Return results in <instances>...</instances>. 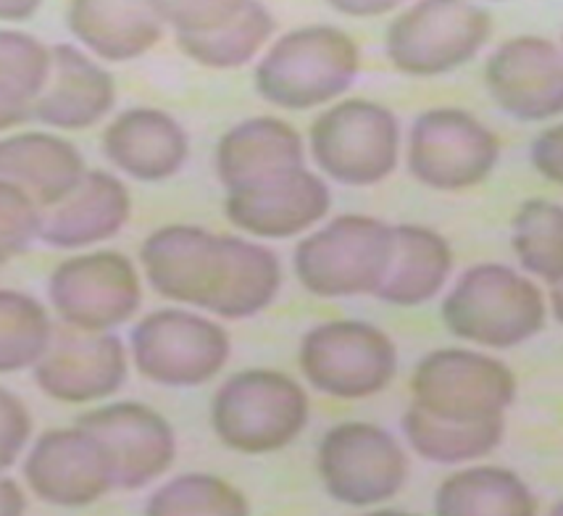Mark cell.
Here are the masks:
<instances>
[{
  "label": "cell",
  "instance_id": "cell-11",
  "mask_svg": "<svg viewBox=\"0 0 563 516\" xmlns=\"http://www.w3.org/2000/svg\"><path fill=\"white\" fill-rule=\"evenodd\" d=\"M156 11L179 48L211 69L245 66L274 32L269 9L253 0H164Z\"/></svg>",
  "mask_w": 563,
  "mask_h": 516
},
{
  "label": "cell",
  "instance_id": "cell-23",
  "mask_svg": "<svg viewBox=\"0 0 563 516\" xmlns=\"http://www.w3.org/2000/svg\"><path fill=\"white\" fill-rule=\"evenodd\" d=\"M82 177V153L69 140L48 132L0 140V183L22 190L40 211L69 196Z\"/></svg>",
  "mask_w": 563,
  "mask_h": 516
},
{
  "label": "cell",
  "instance_id": "cell-32",
  "mask_svg": "<svg viewBox=\"0 0 563 516\" xmlns=\"http://www.w3.org/2000/svg\"><path fill=\"white\" fill-rule=\"evenodd\" d=\"M51 74V48L24 32L0 30V92L35 106Z\"/></svg>",
  "mask_w": 563,
  "mask_h": 516
},
{
  "label": "cell",
  "instance_id": "cell-24",
  "mask_svg": "<svg viewBox=\"0 0 563 516\" xmlns=\"http://www.w3.org/2000/svg\"><path fill=\"white\" fill-rule=\"evenodd\" d=\"M303 138L274 117L232 127L217 145V174L227 193L303 166Z\"/></svg>",
  "mask_w": 563,
  "mask_h": 516
},
{
  "label": "cell",
  "instance_id": "cell-15",
  "mask_svg": "<svg viewBox=\"0 0 563 516\" xmlns=\"http://www.w3.org/2000/svg\"><path fill=\"white\" fill-rule=\"evenodd\" d=\"M79 430L90 432L113 466V482L122 491H140L172 466L177 438L156 408L122 400L100 406L77 419Z\"/></svg>",
  "mask_w": 563,
  "mask_h": 516
},
{
  "label": "cell",
  "instance_id": "cell-10",
  "mask_svg": "<svg viewBox=\"0 0 563 516\" xmlns=\"http://www.w3.org/2000/svg\"><path fill=\"white\" fill-rule=\"evenodd\" d=\"M300 369L334 398H368L390 385L398 369L393 340L366 321H327L306 332Z\"/></svg>",
  "mask_w": 563,
  "mask_h": 516
},
{
  "label": "cell",
  "instance_id": "cell-39",
  "mask_svg": "<svg viewBox=\"0 0 563 516\" xmlns=\"http://www.w3.org/2000/svg\"><path fill=\"white\" fill-rule=\"evenodd\" d=\"M338 9H345V11H372V13H377V11H390L393 9V3H382V6H368V3H364V6H355V3H338Z\"/></svg>",
  "mask_w": 563,
  "mask_h": 516
},
{
  "label": "cell",
  "instance_id": "cell-9",
  "mask_svg": "<svg viewBox=\"0 0 563 516\" xmlns=\"http://www.w3.org/2000/svg\"><path fill=\"white\" fill-rule=\"evenodd\" d=\"M132 359L145 380L166 387H196L209 382L230 359V334L217 321L161 308L132 330Z\"/></svg>",
  "mask_w": 563,
  "mask_h": 516
},
{
  "label": "cell",
  "instance_id": "cell-20",
  "mask_svg": "<svg viewBox=\"0 0 563 516\" xmlns=\"http://www.w3.org/2000/svg\"><path fill=\"white\" fill-rule=\"evenodd\" d=\"M132 213L130 190L109 172H85L69 196L40 211L37 238L53 248L106 243Z\"/></svg>",
  "mask_w": 563,
  "mask_h": 516
},
{
  "label": "cell",
  "instance_id": "cell-35",
  "mask_svg": "<svg viewBox=\"0 0 563 516\" xmlns=\"http://www.w3.org/2000/svg\"><path fill=\"white\" fill-rule=\"evenodd\" d=\"M563 127L555 124L551 130H545L542 135L534 138L532 143V164L548 183L561 185L563 183Z\"/></svg>",
  "mask_w": 563,
  "mask_h": 516
},
{
  "label": "cell",
  "instance_id": "cell-31",
  "mask_svg": "<svg viewBox=\"0 0 563 516\" xmlns=\"http://www.w3.org/2000/svg\"><path fill=\"white\" fill-rule=\"evenodd\" d=\"M145 516H251L245 495L213 474H183L147 501Z\"/></svg>",
  "mask_w": 563,
  "mask_h": 516
},
{
  "label": "cell",
  "instance_id": "cell-25",
  "mask_svg": "<svg viewBox=\"0 0 563 516\" xmlns=\"http://www.w3.org/2000/svg\"><path fill=\"white\" fill-rule=\"evenodd\" d=\"M71 35L106 62H132L164 35L156 3L137 0H79L66 13Z\"/></svg>",
  "mask_w": 563,
  "mask_h": 516
},
{
  "label": "cell",
  "instance_id": "cell-29",
  "mask_svg": "<svg viewBox=\"0 0 563 516\" xmlns=\"http://www.w3.org/2000/svg\"><path fill=\"white\" fill-rule=\"evenodd\" d=\"M563 211L559 204L545 198H532L516 211L511 224V243L519 264L538 274L551 290L561 287L563 253H561Z\"/></svg>",
  "mask_w": 563,
  "mask_h": 516
},
{
  "label": "cell",
  "instance_id": "cell-3",
  "mask_svg": "<svg viewBox=\"0 0 563 516\" xmlns=\"http://www.w3.org/2000/svg\"><path fill=\"white\" fill-rule=\"evenodd\" d=\"M358 74V45L338 26L287 32L256 66V90L279 109L306 111L343 96Z\"/></svg>",
  "mask_w": 563,
  "mask_h": 516
},
{
  "label": "cell",
  "instance_id": "cell-13",
  "mask_svg": "<svg viewBox=\"0 0 563 516\" xmlns=\"http://www.w3.org/2000/svg\"><path fill=\"white\" fill-rule=\"evenodd\" d=\"M51 304L64 325L85 332H111L135 317L143 287L135 264L117 251H96L64 261L51 274Z\"/></svg>",
  "mask_w": 563,
  "mask_h": 516
},
{
  "label": "cell",
  "instance_id": "cell-28",
  "mask_svg": "<svg viewBox=\"0 0 563 516\" xmlns=\"http://www.w3.org/2000/svg\"><path fill=\"white\" fill-rule=\"evenodd\" d=\"M503 419L485 425H448L424 417L411 406L404 414V432L413 451L438 464H459L495 451L503 440Z\"/></svg>",
  "mask_w": 563,
  "mask_h": 516
},
{
  "label": "cell",
  "instance_id": "cell-2",
  "mask_svg": "<svg viewBox=\"0 0 563 516\" xmlns=\"http://www.w3.org/2000/svg\"><path fill=\"white\" fill-rule=\"evenodd\" d=\"M545 295L525 274L503 264H479L442 300V319L455 338L482 348L521 345L545 327Z\"/></svg>",
  "mask_w": 563,
  "mask_h": 516
},
{
  "label": "cell",
  "instance_id": "cell-7",
  "mask_svg": "<svg viewBox=\"0 0 563 516\" xmlns=\"http://www.w3.org/2000/svg\"><path fill=\"white\" fill-rule=\"evenodd\" d=\"M490 13L472 3L427 0L411 6L387 30V56L411 77H438L472 62L490 40Z\"/></svg>",
  "mask_w": 563,
  "mask_h": 516
},
{
  "label": "cell",
  "instance_id": "cell-5",
  "mask_svg": "<svg viewBox=\"0 0 563 516\" xmlns=\"http://www.w3.org/2000/svg\"><path fill=\"white\" fill-rule=\"evenodd\" d=\"M411 408L448 425L500 421L514 404L516 380L503 361L464 348H442L419 361Z\"/></svg>",
  "mask_w": 563,
  "mask_h": 516
},
{
  "label": "cell",
  "instance_id": "cell-19",
  "mask_svg": "<svg viewBox=\"0 0 563 516\" xmlns=\"http://www.w3.org/2000/svg\"><path fill=\"white\" fill-rule=\"evenodd\" d=\"M330 187L308 169L282 172L256 185L227 193L224 211L240 230L266 240L292 238L327 217Z\"/></svg>",
  "mask_w": 563,
  "mask_h": 516
},
{
  "label": "cell",
  "instance_id": "cell-41",
  "mask_svg": "<svg viewBox=\"0 0 563 516\" xmlns=\"http://www.w3.org/2000/svg\"><path fill=\"white\" fill-rule=\"evenodd\" d=\"M561 514H563V508H561V506H555V508H553V514H551V516H561Z\"/></svg>",
  "mask_w": 563,
  "mask_h": 516
},
{
  "label": "cell",
  "instance_id": "cell-40",
  "mask_svg": "<svg viewBox=\"0 0 563 516\" xmlns=\"http://www.w3.org/2000/svg\"><path fill=\"white\" fill-rule=\"evenodd\" d=\"M366 516H417V514H406V512H374V514H366Z\"/></svg>",
  "mask_w": 563,
  "mask_h": 516
},
{
  "label": "cell",
  "instance_id": "cell-21",
  "mask_svg": "<svg viewBox=\"0 0 563 516\" xmlns=\"http://www.w3.org/2000/svg\"><path fill=\"white\" fill-rule=\"evenodd\" d=\"M103 153L140 183H164L185 166L190 140L177 119L158 109L119 113L103 132Z\"/></svg>",
  "mask_w": 563,
  "mask_h": 516
},
{
  "label": "cell",
  "instance_id": "cell-33",
  "mask_svg": "<svg viewBox=\"0 0 563 516\" xmlns=\"http://www.w3.org/2000/svg\"><path fill=\"white\" fill-rule=\"evenodd\" d=\"M40 209L22 190L0 183V264L22 256L37 240Z\"/></svg>",
  "mask_w": 563,
  "mask_h": 516
},
{
  "label": "cell",
  "instance_id": "cell-12",
  "mask_svg": "<svg viewBox=\"0 0 563 516\" xmlns=\"http://www.w3.org/2000/svg\"><path fill=\"white\" fill-rule=\"evenodd\" d=\"M498 158L495 132L461 109L424 111L408 138V169L434 190H464L485 183Z\"/></svg>",
  "mask_w": 563,
  "mask_h": 516
},
{
  "label": "cell",
  "instance_id": "cell-18",
  "mask_svg": "<svg viewBox=\"0 0 563 516\" xmlns=\"http://www.w3.org/2000/svg\"><path fill=\"white\" fill-rule=\"evenodd\" d=\"M495 103L521 122H542L563 109L561 51L553 40L521 35L503 43L485 66Z\"/></svg>",
  "mask_w": 563,
  "mask_h": 516
},
{
  "label": "cell",
  "instance_id": "cell-17",
  "mask_svg": "<svg viewBox=\"0 0 563 516\" xmlns=\"http://www.w3.org/2000/svg\"><path fill=\"white\" fill-rule=\"evenodd\" d=\"M24 477L40 501L69 508L96 504L117 487L109 453L77 425L40 435L24 461Z\"/></svg>",
  "mask_w": 563,
  "mask_h": 516
},
{
  "label": "cell",
  "instance_id": "cell-38",
  "mask_svg": "<svg viewBox=\"0 0 563 516\" xmlns=\"http://www.w3.org/2000/svg\"><path fill=\"white\" fill-rule=\"evenodd\" d=\"M37 11V3H0V19H30Z\"/></svg>",
  "mask_w": 563,
  "mask_h": 516
},
{
  "label": "cell",
  "instance_id": "cell-1",
  "mask_svg": "<svg viewBox=\"0 0 563 516\" xmlns=\"http://www.w3.org/2000/svg\"><path fill=\"white\" fill-rule=\"evenodd\" d=\"M140 261L158 295L224 319L256 317L282 283L279 259L269 248L192 224H169L147 234Z\"/></svg>",
  "mask_w": 563,
  "mask_h": 516
},
{
  "label": "cell",
  "instance_id": "cell-27",
  "mask_svg": "<svg viewBox=\"0 0 563 516\" xmlns=\"http://www.w3.org/2000/svg\"><path fill=\"white\" fill-rule=\"evenodd\" d=\"M434 516H538V501L519 474L474 466L442 482L434 495Z\"/></svg>",
  "mask_w": 563,
  "mask_h": 516
},
{
  "label": "cell",
  "instance_id": "cell-14",
  "mask_svg": "<svg viewBox=\"0 0 563 516\" xmlns=\"http://www.w3.org/2000/svg\"><path fill=\"white\" fill-rule=\"evenodd\" d=\"M319 474L327 493L347 506H372L404 487L408 461L390 432L366 421H345L319 446Z\"/></svg>",
  "mask_w": 563,
  "mask_h": 516
},
{
  "label": "cell",
  "instance_id": "cell-30",
  "mask_svg": "<svg viewBox=\"0 0 563 516\" xmlns=\"http://www.w3.org/2000/svg\"><path fill=\"white\" fill-rule=\"evenodd\" d=\"M53 325L43 304L19 290H0V374L35 366L51 343Z\"/></svg>",
  "mask_w": 563,
  "mask_h": 516
},
{
  "label": "cell",
  "instance_id": "cell-36",
  "mask_svg": "<svg viewBox=\"0 0 563 516\" xmlns=\"http://www.w3.org/2000/svg\"><path fill=\"white\" fill-rule=\"evenodd\" d=\"M32 117V106L24 103V100L5 96L0 92V132L11 130V127L26 122Z\"/></svg>",
  "mask_w": 563,
  "mask_h": 516
},
{
  "label": "cell",
  "instance_id": "cell-16",
  "mask_svg": "<svg viewBox=\"0 0 563 516\" xmlns=\"http://www.w3.org/2000/svg\"><path fill=\"white\" fill-rule=\"evenodd\" d=\"M126 380V351L113 332L53 327L51 343L35 364L40 391L64 404L109 398Z\"/></svg>",
  "mask_w": 563,
  "mask_h": 516
},
{
  "label": "cell",
  "instance_id": "cell-8",
  "mask_svg": "<svg viewBox=\"0 0 563 516\" xmlns=\"http://www.w3.org/2000/svg\"><path fill=\"white\" fill-rule=\"evenodd\" d=\"M398 117L372 100H343L311 127V153L330 179L377 185L398 166Z\"/></svg>",
  "mask_w": 563,
  "mask_h": 516
},
{
  "label": "cell",
  "instance_id": "cell-26",
  "mask_svg": "<svg viewBox=\"0 0 563 516\" xmlns=\"http://www.w3.org/2000/svg\"><path fill=\"white\" fill-rule=\"evenodd\" d=\"M453 270L448 240L429 227H393V256L379 290V300L393 306H419L432 300Z\"/></svg>",
  "mask_w": 563,
  "mask_h": 516
},
{
  "label": "cell",
  "instance_id": "cell-6",
  "mask_svg": "<svg viewBox=\"0 0 563 516\" xmlns=\"http://www.w3.org/2000/svg\"><path fill=\"white\" fill-rule=\"evenodd\" d=\"M393 256V227L345 213L295 248V274L308 293L321 298L377 293Z\"/></svg>",
  "mask_w": 563,
  "mask_h": 516
},
{
  "label": "cell",
  "instance_id": "cell-37",
  "mask_svg": "<svg viewBox=\"0 0 563 516\" xmlns=\"http://www.w3.org/2000/svg\"><path fill=\"white\" fill-rule=\"evenodd\" d=\"M26 501L22 487L13 480L0 477V516H24Z\"/></svg>",
  "mask_w": 563,
  "mask_h": 516
},
{
  "label": "cell",
  "instance_id": "cell-34",
  "mask_svg": "<svg viewBox=\"0 0 563 516\" xmlns=\"http://www.w3.org/2000/svg\"><path fill=\"white\" fill-rule=\"evenodd\" d=\"M32 435L30 408L19 395L0 387V474L13 466Z\"/></svg>",
  "mask_w": 563,
  "mask_h": 516
},
{
  "label": "cell",
  "instance_id": "cell-4",
  "mask_svg": "<svg viewBox=\"0 0 563 516\" xmlns=\"http://www.w3.org/2000/svg\"><path fill=\"white\" fill-rule=\"evenodd\" d=\"M211 425L232 451L251 455L279 451L308 425V395L287 374L247 369L213 395Z\"/></svg>",
  "mask_w": 563,
  "mask_h": 516
},
{
  "label": "cell",
  "instance_id": "cell-22",
  "mask_svg": "<svg viewBox=\"0 0 563 516\" xmlns=\"http://www.w3.org/2000/svg\"><path fill=\"white\" fill-rule=\"evenodd\" d=\"M117 85L106 69L74 45L51 48V74L32 106L37 122L58 130H85L113 109Z\"/></svg>",
  "mask_w": 563,
  "mask_h": 516
}]
</instances>
